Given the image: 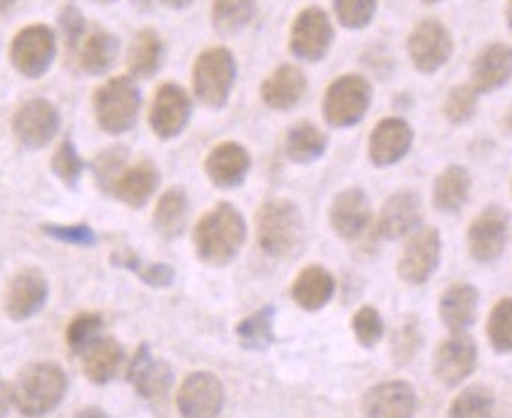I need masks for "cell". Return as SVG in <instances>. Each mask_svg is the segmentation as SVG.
Here are the masks:
<instances>
[{
    "label": "cell",
    "mask_w": 512,
    "mask_h": 418,
    "mask_svg": "<svg viewBox=\"0 0 512 418\" xmlns=\"http://www.w3.org/2000/svg\"><path fill=\"white\" fill-rule=\"evenodd\" d=\"M247 228L242 214L228 202H221L198 221L193 231L195 252L205 264L226 266L235 259L245 242Z\"/></svg>",
    "instance_id": "cell-1"
},
{
    "label": "cell",
    "mask_w": 512,
    "mask_h": 418,
    "mask_svg": "<svg viewBox=\"0 0 512 418\" xmlns=\"http://www.w3.org/2000/svg\"><path fill=\"white\" fill-rule=\"evenodd\" d=\"M69 379L55 362H36L19 372L12 386V404L26 418H40L62 404Z\"/></svg>",
    "instance_id": "cell-2"
},
{
    "label": "cell",
    "mask_w": 512,
    "mask_h": 418,
    "mask_svg": "<svg viewBox=\"0 0 512 418\" xmlns=\"http://www.w3.org/2000/svg\"><path fill=\"white\" fill-rule=\"evenodd\" d=\"M256 238L266 254L278 256V259L292 256L303 240L299 207L289 200L264 202L256 214Z\"/></svg>",
    "instance_id": "cell-3"
},
{
    "label": "cell",
    "mask_w": 512,
    "mask_h": 418,
    "mask_svg": "<svg viewBox=\"0 0 512 418\" xmlns=\"http://www.w3.org/2000/svg\"><path fill=\"white\" fill-rule=\"evenodd\" d=\"M94 116L101 130L109 134H123L137 123L141 109V92L137 83L127 76L109 78L94 92Z\"/></svg>",
    "instance_id": "cell-4"
},
{
    "label": "cell",
    "mask_w": 512,
    "mask_h": 418,
    "mask_svg": "<svg viewBox=\"0 0 512 418\" xmlns=\"http://www.w3.org/2000/svg\"><path fill=\"white\" fill-rule=\"evenodd\" d=\"M235 59L226 47H210L195 59L193 90L202 104L221 109L228 101V94L235 83Z\"/></svg>",
    "instance_id": "cell-5"
},
{
    "label": "cell",
    "mask_w": 512,
    "mask_h": 418,
    "mask_svg": "<svg viewBox=\"0 0 512 418\" xmlns=\"http://www.w3.org/2000/svg\"><path fill=\"white\" fill-rule=\"evenodd\" d=\"M369 104H372V85L362 76L348 73V76L336 78L327 87L325 94V118L334 127H350L360 123L365 116Z\"/></svg>",
    "instance_id": "cell-6"
},
{
    "label": "cell",
    "mask_w": 512,
    "mask_h": 418,
    "mask_svg": "<svg viewBox=\"0 0 512 418\" xmlns=\"http://www.w3.org/2000/svg\"><path fill=\"white\" fill-rule=\"evenodd\" d=\"M57 52L55 31L45 24L24 26L10 43V62L24 78H40Z\"/></svg>",
    "instance_id": "cell-7"
},
{
    "label": "cell",
    "mask_w": 512,
    "mask_h": 418,
    "mask_svg": "<svg viewBox=\"0 0 512 418\" xmlns=\"http://www.w3.org/2000/svg\"><path fill=\"white\" fill-rule=\"evenodd\" d=\"M332 40L334 29L327 12L320 8H306L294 19L289 47H292L294 57L306 59V62H320L332 47Z\"/></svg>",
    "instance_id": "cell-8"
},
{
    "label": "cell",
    "mask_w": 512,
    "mask_h": 418,
    "mask_svg": "<svg viewBox=\"0 0 512 418\" xmlns=\"http://www.w3.org/2000/svg\"><path fill=\"white\" fill-rule=\"evenodd\" d=\"M177 409L184 418H217L224 409V386L210 372H193L181 383Z\"/></svg>",
    "instance_id": "cell-9"
},
{
    "label": "cell",
    "mask_w": 512,
    "mask_h": 418,
    "mask_svg": "<svg viewBox=\"0 0 512 418\" xmlns=\"http://www.w3.org/2000/svg\"><path fill=\"white\" fill-rule=\"evenodd\" d=\"M477 367V346L468 334L451 332L449 339L440 343L435 350L433 374L437 381H442L447 388H454L463 383Z\"/></svg>",
    "instance_id": "cell-10"
},
{
    "label": "cell",
    "mask_w": 512,
    "mask_h": 418,
    "mask_svg": "<svg viewBox=\"0 0 512 418\" xmlns=\"http://www.w3.org/2000/svg\"><path fill=\"white\" fill-rule=\"evenodd\" d=\"M440 252V233L435 228H421L404 247L400 261H397V275L407 285H423L435 273L437 264H440Z\"/></svg>",
    "instance_id": "cell-11"
},
{
    "label": "cell",
    "mask_w": 512,
    "mask_h": 418,
    "mask_svg": "<svg viewBox=\"0 0 512 418\" xmlns=\"http://www.w3.org/2000/svg\"><path fill=\"white\" fill-rule=\"evenodd\" d=\"M59 130V111L47 99H29L15 111L12 132L29 148H43Z\"/></svg>",
    "instance_id": "cell-12"
},
{
    "label": "cell",
    "mask_w": 512,
    "mask_h": 418,
    "mask_svg": "<svg viewBox=\"0 0 512 418\" xmlns=\"http://www.w3.org/2000/svg\"><path fill=\"white\" fill-rule=\"evenodd\" d=\"M407 47L416 69L421 73H435L449 62L451 50H454V40H451L449 31L440 22L426 19V22H421L412 31Z\"/></svg>",
    "instance_id": "cell-13"
},
{
    "label": "cell",
    "mask_w": 512,
    "mask_h": 418,
    "mask_svg": "<svg viewBox=\"0 0 512 418\" xmlns=\"http://www.w3.org/2000/svg\"><path fill=\"white\" fill-rule=\"evenodd\" d=\"M510 231V214L503 207H487L470 224L468 247L473 259L489 264L503 254Z\"/></svg>",
    "instance_id": "cell-14"
},
{
    "label": "cell",
    "mask_w": 512,
    "mask_h": 418,
    "mask_svg": "<svg viewBox=\"0 0 512 418\" xmlns=\"http://www.w3.org/2000/svg\"><path fill=\"white\" fill-rule=\"evenodd\" d=\"M188 118H191V97L184 87L165 83L160 85L151 104V127L160 139H174L184 130Z\"/></svg>",
    "instance_id": "cell-15"
},
{
    "label": "cell",
    "mask_w": 512,
    "mask_h": 418,
    "mask_svg": "<svg viewBox=\"0 0 512 418\" xmlns=\"http://www.w3.org/2000/svg\"><path fill=\"white\" fill-rule=\"evenodd\" d=\"M47 301V280L38 268H24L10 280L5 292V310L15 322L33 318Z\"/></svg>",
    "instance_id": "cell-16"
},
{
    "label": "cell",
    "mask_w": 512,
    "mask_h": 418,
    "mask_svg": "<svg viewBox=\"0 0 512 418\" xmlns=\"http://www.w3.org/2000/svg\"><path fill=\"white\" fill-rule=\"evenodd\" d=\"M416 404L419 400L409 383L388 381L367 390L362 411L367 418H414Z\"/></svg>",
    "instance_id": "cell-17"
},
{
    "label": "cell",
    "mask_w": 512,
    "mask_h": 418,
    "mask_svg": "<svg viewBox=\"0 0 512 418\" xmlns=\"http://www.w3.org/2000/svg\"><path fill=\"white\" fill-rule=\"evenodd\" d=\"M412 141V127L404 123L402 118H386L374 127L372 137H369V158L379 167L395 165L409 153Z\"/></svg>",
    "instance_id": "cell-18"
},
{
    "label": "cell",
    "mask_w": 512,
    "mask_h": 418,
    "mask_svg": "<svg viewBox=\"0 0 512 418\" xmlns=\"http://www.w3.org/2000/svg\"><path fill=\"white\" fill-rule=\"evenodd\" d=\"M127 381L132 383L141 397L156 400V397H163L172 388V369L167 362L153 357L151 348L139 346L130 360V367H127Z\"/></svg>",
    "instance_id": "cell-19"
},
{
    "label": "cell",
    "mask_w": 512,
    "mask_h": 418,
    "mask_svg": "<svg viewBox=\"0 0 512 418\" xmlns=\"http://www.w3.org/2000/svg\"><path fill=\"white\" fill-rule=\"evenodd\" d=\"M329 221L341 238H360L372 221V207H369L367 195L360 188H348V191L336 195L332 209H329Z\"/></svg>",
    "instance_id": "cell-20"
},
{
    "label": "cell",
    "mask_w": 512,
    "mask_h": 418,
    "mask_svg": "<svg viewBox=\"0 0 512 418\" xmlns=\"http://www.w3.org/2000/svg\"><path fill=\"white\" fill-rule=\"evenodd\" d=\"M421 224V200L412 191H397L386 200L379 217V235L397 240L416 231Z\"/></svg>",
    "instance_id": "cell-21"
},
{
    "label": "cell",
    "mask_w": 512,
    "mask_h": 418,
    "mask_svg": "<svg viewBox=\"0 0 512 418\" xmlns=\"http://www.w3.org/2000/svg\"><path fill=\"white\" fill-rule=\"evenodd\" d=\"M249 165H252V160H249L247 148L235 144V141H226L207 155L205 172L212 179V184L219 188H233L245 181Z\"/></svg>",
    "instance_id": "cell-22"
},
{
    "label": "cell",
    "mask_w": 512,
    "mask_h": 418,
    "mask_svg": "<svg viewBox=\"0 0 512 418\" xmlns=\"http://www.w3.org/2000/svg\"><path fill=\"white\" fill-rule=\"evenodd\" d=\"M470 78L477 92H491L512 78V47L503 43L489 45L482 50L470 69Z\"/></svg>",
    "instance_id": "cell-23"
},
{
    "label": "cell",
    "mask_w": 512,
    "mask_h": 418,
    "mask_svg": "<svg viewBox=\"0 0 512 418\" xmlns=\"http://www.w3.org/2000/svg\"><path fill=\"white\" fill-rule=\"evenodd\" d=\"M306 92V76L292 64H282L261 85V99L268 109L289 111Z\"/></svg>",
    "instance_id": "cell-24"
},
{
    "label": "cell",
    "mask_w": 512,
    "mask_h": 418,
    "mask_svg": "<svg viewBox=\"0 0 512 418\" xmlns=\"http://www.w3.org/2000/svg\"><path fill=\"white\" fill-rule=\"evenodd\" d=\"M158 188V170L151 163H137L132 167H125L113 181L111 193L118 200H123L130 207H144L153 191Z\"/></svg>",
    "instance_id": "cell-25"
},
{
    "label": "cell",
    "mask_w": 512,
    "mask_h": 418,
    "mask_svg": "<svg viewBox=\"0 0 512 418\" xmlns=\"http://www.w3.org/2000/svg\"><path fill=\"white\" fill-rule=\"evenodd\" d=\"M477 301H480V294H477L475 287L466 285V282H456V285H451L447 292L442 294V322L451 329V332H463V329H468L475 322Z\"/></svg>",
    "instance_id": "cell-26"
},
{
    "label": "cell",
    "mask_w": 512,
    "mask_h": 418,
    "mask_svg": "<svg viewBox=\"0 0 512 418\" xmlns=\"http://www.w3.org/2000/svg\"><path fill=\"white\" fill-rule=\"evenodd\" d=\"M125 362L123 346L116 339H97L83 353V372L97 386L109 383Z\"/></svg>",
    "instance_id": "cell-27"
},
{
    "label": "cell",
    "mask_w": 512,
    "mask_h": 418,
    "mask_svg": "<svg viewBox=\"0 0 512 418\" xmlns=\"http://www.w3.org/2000/svg\"><path fill=\"white\" fill-rule=\"evenodd\" d=\"M334 296V278L325 268L308 266L294 280L292 299L299 303L303 310H320L325 308Z\"/></svg>",
    "instance_id": "cell-28"
},
{
    "label": "cell",
    "mask_w": 512,
    "mask_h": 418,
    "mask_svg": "<svg viewBox=\"0 0 512 418\" xmlns=\"http://www.w3.org/2000/svg\"><path fill=\"white\" fill-rule=\"evenodd\" d=\"M163 57L165 45L158 31L141 29L132 40L130 52H127V69H130L132 76L148 78L158 73L160 66H163Z\"/></svg>",
    "instance_id": "cell-29"
},
{
    "label": "cell",
    "mask_w": 512,
    "mask_h": 418,
    "mask_svg": "<svg viewBox=\"0 0 512 418\" xmlns=\"http://www.w3.org/2000/svg\"><path fill=\"white\" fill-rule=\"evenodd\" d=\"M118 57V38L109 31H92L78 45V62L85 73L101 76L116 62Z\"/></svg>",
    "instance_id": "cell-30"
},
{
    "label": "cell",
    "mask_w": 512,
    "mask_h": 418,
    "mask_svg": "<svg viewBox=\"0 0 512 418\" xmlns=\"http://www.w3.org/2000/svg\"><path fill=\"white\" fill-rule=\"evenodd\" d=\"M470 174L466 167L451 165L435 181L433 202L440 212H458L468 202Z\"/></svg>",
    "instance_id": "cell-31"
},
{
    "label": "cell",
    "mask_w": 512,
    "mask_h": 418,
    "mask_svg": "<svg viewBox=\"0 0 512 418\" xmlns=\"http://www.w3.org/2000/svg\"><path fill=\"white\" fill-rule=\"evenodd\" d=\"M327 148V137L322 134L318 127L311 123H299L294 125L287 134L285 141V151L289 155V160L294 163H313L318 160Z\"/></svg>",
    "instance_id": "cell-32"
},
{
    "label": "cell",
    "mask_w": 512,
    "mask_h": 418,
    "mask_svg": "<svg viewBox=\"0 0 512 418\" xmlns=\"http://www.w3.org/2000/svg\"><path fill=\"white\" fill-rule=\"evenodd\" d=\"M188 219V198L184 188H170V191L163 193V198L158 200L156 207V228L160 235L165 238H177V235L184 231Z\"/></svg>",
    "instance_id": "cell-33"
},
{
    "label": "cell",
    "mask_w": 512,
    "mask_h": 418,
    "mask_svg": "<svg viewBox=\"0 0 512 418\" xmlns=\"http://www.w3.org/2000/svg\"><path fill=\"white\" fill-rule=\"evenodd\" d=\"M256 15L254 0H212V22L219 33H238Z\"/></svg>",
    "instance_id": "cell-34"
},
{
    "label": "cell",
    "mask_w": 512,
    "mask_h": 418,
    "mask_svg": "<svg viewBox=\"0 0 512 418\" xmlns=\"http://www.w3.org/2000/svg\"><path fill=\"white\" fill-rule=\"evenodd\" d=\"M273 318H275V310L268 306V308L256 310L254 315H249V318L242 320L238 329H235L240 346L247 350H266L271 346L275 341Z\"/></svg>",
    "instance_id": "cell-35"
},
{
    "label": "cell",
    "mask_w": 512,
    "mask_h": 418,
    "mask_svg": "<svg viewBox=\"0 0 512 418\" xmlns=\"http://www.w3.org/2000/svg\"><path fill=\"white\" fill-rule=\"evenodd\" d=\"M449 418H494V395L489 388H466L451 402Z\"/></svg>",
    "instance_id": "cell-36"
},
{
    "label": "cell",
    "mask_w": 512,
    "mask_h": 418,
    "mask_svg": "<svg viewBox=\"0 0 512 418\" xmlns=\"http://www.w3.org/2000/svg\"><path fill=\"white\" fill-rule=\"evenodd\" d=\"M101 327H104V320H101L99 313L76 315V318L69 322V327H66V346H69L71 353L83 355L85 350L99 339Z\"/></svg>",
    "instance_id": "cell-37"
},
{
    "label": "cell",
    "mask_w": 512,
    "mask_h": 418,
    "mask_svg": "<svg viewBox=\"0 0 512 418\" xmlns=\"http://www.w3.org/2000/svg\"><path fill=\"white\" fill-rule=\"evenodd\" d=\"M487 334L496 353H512V296L501 299L491 310Z\"/></svg>",
    "instance_id": "cell-38"
},
{
    "label": "cell",
    "mask_w": 512,
    "mask_h": 418,
    "mask_svg": "<svg viewBox=\"0 0 512 418\" xmlns=\"http://www.w3.org/2000/svg\"><path fill=\"white\" fill-rule=\"evenodd\" d=\"M477 94L480 92H477L473 85H458L449 92L447 101H444V116H447L449 123L461 125L468 123V120L475 116Z\"/></svg>",
    "instance_id": "cell-39"
},
{
    "label": "cell",
    "mask_w": 512,
    "mask_h": 418,
    "mask_svg": "<svg viewBox=\"0 0 512 418\" xmlns=\"http://www.w3.org/2000/svg\"><path fill=\"white\" fill-rule=\"evenodd\" d=\"M113 261H116V264H120L123 268H132V271L137 273L139 278L151 287H170L172 280H174V271L170 266H165V264H151V266L139 264L137 256H134L132 252L118 254Z\"/></svg>",
    "instance_id": "cell-40"
},
{
    "label": "cell",
    "mask_w": 512,
    "mask_h": 418,
    "mask_svg": "<svg viewBox=\"0 0 512 418\" xmlns=\"http://www.w3.org/2000/svg\"><path fill=\"white\" fill-rule=\"evenodd\" d=\"M334 12L346 29H362L372 22L376 0H334Z\"/></svg>",
    "instance_id": "cell-41"
},
{
    "label": "cell",
    "mask_w": 512,
    "mask_h": 418,
    "mask_svg": "<svg viewBox=\"0 0 512 418\" xmlns=\"http://www.w3.org/2000/svg\"><path fill=\"white\" fill-rule=\"evenodd\" d=\"M353 332H355V339L360 341V346L374 348L383 336V320L379 310L372 306L357 310L353 315Z\"/></svg>",
    "instance_id": "cell-42"
},
{
    "label": "cell",
    "mask_w": 512,
    "mask_h": 418,
    "mask_svg": "<svg viewBox=\"0 0 512 418\" xmlns=\"http://www.w3.org/2000/svg\"><path fill=\"white\" fill-rule=\"evenodd\" d=\"M52 170H55L57 177L69 186L76 184V181L80 179V174H83L85 163H83V158L76 153V148H73L69 139L62 141V146H59L57 153L52 155Z\"/></svg>",
    "instance_id": "cell-43"
},
{
    "label": "cell",
    "mask_w": 512,
    "mask_h": 418,
    "mask_svg": "<svg viewBox=\"0 0 512 418\" xmlns=\"http://www.w3.org/2000/svg\"><path fill=\"white\" fill-rule=\"evenodd\" d=\"M125 170V151L123 148H113V151H104L94 160V174H97L99 186L106 193H111L113 181L118 179V174Z\"/></svg>",
    "instance_id": "cell-44"
},
{
    "label": "cell",
    "mask_w": 512,
    "mask_h": 418,
    "mask_svg": "<svg viewBox=\"0 0 512 418\" xmlns=\"http://www.w3.org/2000/svg\"><path fill=\"white\" fill-rule=\"evenodd\" d=\"M421 348V336L416 325H404L402 329H397L395 339H393V355L397 364L409 362L414 357L416 350Z\"/></svg>",
    "instance_id": "cell-45"
},
{
    "label": "cell",
    "mask_w": 512,
    "mask_h": 418,
    "mask_svg": "<svg viewBox=\"0 0 512 418\" xmlns=\"http://www.w3.org/2000/svg\"><path fill=\"white\" fill-rule=\"evenodd\" d=\"M43 233L52 235V238L64 240V242H73V245H92L94 242V233L92 228H87L85 224L78 226H62V224H45Z\"/></svg>",
    "instance_id": "cell-46"
},
{
    "label": "cell",
    "mask_w": 512,
    "mask_h": 418,
    "mask_svg": "<svg viewBox=\"0 0 512 418\" xmlns=\"http://www.w3.org/2000/svg\"><path fill=\"white\" fill-rule=\"evenodd\" d=\"M73 418H109V414L99 407H85V409H80Z\"/></svg>",
    "instance_id": "cell-47"
},
{
    "label": "cell",
    "mask_w": 512,
    "mask_h": 418,
    "mask_svg": "<svg viewBox=\"0 0 512 418\" xmlns=\"http://www.w3.org/2000/svg\"><path fill=\"white\" fill-rule=\"evenodd\" d=\"M10 402H12V390L0 386V418L5 416V411H8Z\"/></svg>",
    "instance_id": "cell-48"
},
{
    "label": "cell",
    "mask_w": 512,
    "mask_h": 418,
    "mask_svg": "<svg viewBox=\"0 0 512 418\" xmlns=\"http://www.w3.org/2000/svg\"><path fill=\"white\" fill-rule=\"evenodd\" d=\"M167 8H186V5H191L193 0H163Z\"/></svg>",
    "instance_id": "cell-49"
},
{
    "label": "cell",
    "mask_w": 512,
    "mask_h": 418,
    "mask_svg": "<svg viewBox=\"0 0 512 418\" xmlns=\"http://www.w3.org/2000/svg\"><path fill=\"white\" fill-rule=\"evenodd\" d=\"M17 0H0V15H5V12H10L12 8H15Z\"/></svg>",
    "instance_id": "cell-50"
},
{
    "label": "cell",
    "mask_w": 512,
    "mask_h": 418,
    "mask_svg": "<svg viewBox=\"0 0 512 418\" xmlns=\"http://www.w3.org/2000/svg\"><path fill=\"white\" fill-rule=\"evenodd\" d=\"M505 17H508V26L512 29V0L508 3V10H505Z\"/></svg>",
    "instance_id": "cell-51"
},
{
    "label": "cell",
    "mask_w": 512,
    "mask_h": 418,
    "mask_svg": "<svg viewBox=\"0 0 512 418\" xmlns=\"http://www.w3.org/2000/svg\"><path fill=\"white\" fill-rule=\"evenodd\" d=\"M505 127H508V130L512 132V111L508 113V118H505Z\"/></svg>",
    "instance_id": "cell-52"
},
{
    "label": "cell",
    "mask_w": 512,
    "mask_h": 418,
    "mask_svg": "<svg viewBox=\"0 0 512 418\" xmlns=\"http://www.w3.org/2000/svg\"><path fill=\"white\" fill-rule=\"evenodd\" d=\"M134 3H137V5H144V8H146V5H151V0H134Z\"/></svg>",
    "instance_id": "cell-53"
},
{
    "label": "cell",
    "mask_w": 512,
    "mask_h": 418,
    "mask_svg": "<svg viewBox=\"0 0 512 418\" xmlns=\"http://www.w3.org/2000/svg\"><path fill=\"white\" fill-rule=\"evenodd\" d=\"M423 3H428V5H433V3H440V0H423Z\"/></svg>",
    "instance_id": "cell-54"
},
{
    "label": "cell",
    "mask_w": 512,
    "mask_h": 418,
    "mask_svg": "<svg viewBox=\"0 0 512 418\" xmlns=\"http://www.w3.org/2000/svg\"><path fill=\"white\" fill-rule=\"evenodd\" d=\"M97 3H113V0H97Z\"/></svg>",
    "instance_id": "cell-55"
}]
</instances>
